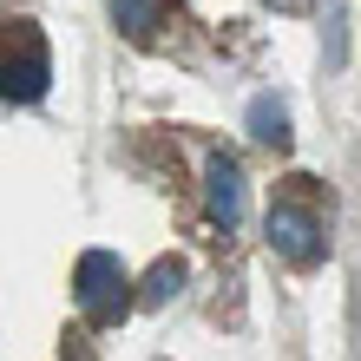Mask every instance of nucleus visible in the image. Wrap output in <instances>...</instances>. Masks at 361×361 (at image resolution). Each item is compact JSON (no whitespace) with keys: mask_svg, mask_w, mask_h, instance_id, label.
I'll list each match as a JSON object with an SVG mask.
<instances>
[{"mask_svg":"<svg viewBox=\"0 0 361 361\" xmlns=\"http://www.w3.org/2000/svg\"><path fill=\"white\" fill-rule=\"evenodd\" d=\"M73 295H79V315H86L92 329H118L125 315L138 309V283H132V269H125L112 250H86V257L73 263Z\"/></svg>","mask_w":361,"mask_h":361,"instance_id":"1","label":"nucleus"},{"mask_svg":"<svg viewBox=\"0 0 361 361\" xmlns=\"http://www.w3.org/2000/svg\"><path fill=\"white\" fill-rule=\"evenodd\" d=\"M53 79V59H47V39H39L33 20H7L0 27V99L13 105H33Z\"/></svg>","mask_w":361,"mask_h":361,"instance_id":"2","label":"nucleus"},{"mask_svg":"<svg viewBox=\"0 0 361 361\" xmlns=\"http://www.w3.org/2000/svg\"><path fill=\"white\" fill-rule=\"evenodd\" d=\"M269 250L276 257H283L289 269H315L329 257V237H322V217H315V210L302 204V197H276L269 204Z\"/></svg>","mask_w":361,"mask_h":361,"instance_id":"3","label":"nucleus"},{"mask_svg":"<svg viewBox=\"0 0 361 361\" xmlns=\"http://www.w3.org/2000/svg\"><path fill=\"white\" fill-rule=\"evenodd\" d=\"M204 204H210V224L217 230H237L243 224V164L237 158H210L204 164Z\"/></svg>","mask_w":361,"mask_h":361,"instance_id":"4","label":"nucleus"},{"mask_svg":"<svg viewBox=\"0 0 361 361\" xmlns=\"http://www.w3.org/2000/svg\"><path fill=\"white\" fill-rule=\"evenodd\" d=\"M250 138H257V145H269V152H289V105L283 99H276V92H257V99H250Z\"/></svg>","mask_w":361,"mask_h":361,"instance_id":"5","label":"nucleus"},{"mask_svg":"<svg viewBox=\"0 0 361 361\" xmlns=\"http://www.w3.org/2000/svg\"><path fill=\"white\" fill-rule=\"evenodd\" d=\"M184 257H158L152 263V276H145V283H138V309H164V302H171V295L184 289Z\"/></svg>","mask_w":361,"mask_h":361,"instance_id":"6","label":"nucleus"},{"mask_svg":"<svg viewBox=\"0 0 361 361\" xmlns=\"http://www.w3.org/2000/svg\"><path fill=\"white\" fill-rule=\"evenodd\" d=\"M158 7H164V0H112V20H118V33H125V39H152Z\"/></svg>","mask_w":361,"mask_h":361,"instance_id":"7","label":"nucleus"}]
</instances>
